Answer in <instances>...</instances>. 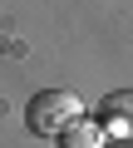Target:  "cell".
<instances>
[{"label":"cell","mask_w":133,"mask_h":148,"mask_svg":"<svg viewBox=\"0 0 133 148\" xmlns=\"http://www.w3.org/2000/svg\"><path fill=\"white\" fill-rule=\"evenodd\" d=\"M25 119H30V128H35V133L59 138L69 123H79V99H74L69 89H44V94H35V99H30Z\"/></svg>","instance_id":"obj_1"},{"label":"cell","mask_w":133,"mask_h":148,"mask_svg":"<svg viewBox=\"0 0 133 148\" xmlns=\"http://www.w3.org/2000/svg\"><path fill=\"white\" fill-rule=\"evenodd\" d=\"M99 119H104V128H113V133L133 138V89L108 94V99H104V109H99Z\"/></svg>","instance_id":"obj_2"},{"label":"cell","mask_w":133,"mask_h":148,"mask_svg":"<svg viewBox=\"0 0 133 148\" xmlns=\"http://www.w3.org/2000/svg\"><path fill=\"white\" fill-rule=\"evenodd\" d=\"M64 148H104V138H99L94 123H69L64 128Z\"/></svg>","instance_id":"obj_3"}]
</instances>
